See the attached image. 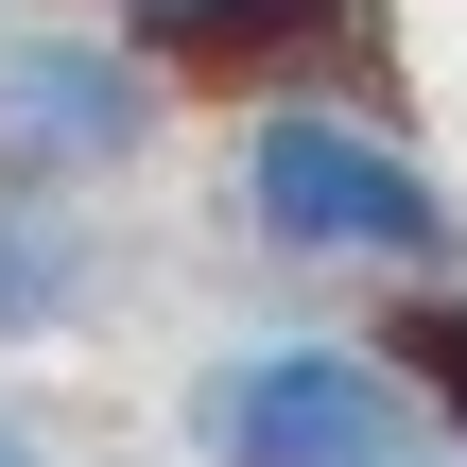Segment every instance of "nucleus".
I'll return each instance as SVG.
<instances>
[{"mask_svg": "<svg viewBox=\"0 0 467 467\" xmlns=\"http://www.w3.org/2000/svg\"><path fill=\"white\" fill-rule=\"evenodd\" d=\"M243 243L295 260V277H451L467 208L433 191V156L329 87H277L243 121Z\"/></svg>", "mask_w": 467, "mask_h": 467, "instance_id": "1", "label": "nucleus"}, {"mask_svg": "<svg viewBox=\"0 0 467 467\" xmlns=\"http://www.w3.org/2000/svg\"><path fill=\"white\" fill-rule=\"evenodd\" d=\"M416 416L433 399H416V364L381 329H243V347L191 364L173 451L191 467H381Z\"/></svg>", "mask_w": 467, "mask_h": 467, "instance_id": "2", "label": "nucleus"}, {"mask_svg": "<svg viewBox=\"0 0 467 467\" xmlns=\"http://www.w3.org/2000/svg\"><path fill=\"white\" fill-rule=\"evenodd\" d=\"M173 121V69L121 17H0V191H104Z\"/></svg>", "mask_w": 467, "mask_h": 467, "instance_id": "3", "label": "nucleus"}, {"mask_svg": "<svg viewBox=\"0 0 467 467\" xmlns=\"http://www.w3.org/2000/svg\"><path fill=\"white\" fill-rule=\"evenodd\" d=\"M121 243L87 225V191H0V347H69L104 312Z\"/></svg>", "mask_w": 467, "mask_h": 467, "instance_id": "4", "label": "nucleus"}, {"mask_svg": "<svg viewBox=\"0 0 467 467\" xmlns=\"http://www.w3.org/2000/svg\"><path fill=\"white\" fill-rule=\"evenodd\" d=\"M121 35H139L173 87H260V69L329 52V35H347V0H121Z\"/></svg>", "mask_w": 467, "mask_h": 467, "instance_id": "5", "label": "nucleus"}, {"mask_svg": "<svg viewBox=\"0 0 467 467\" xmlns=\"http://www.w3.org/2000/svg\"><path fill=\"white\" fill-rule=\"evenodd\" d=\"M381 347L416 364V399H433V433L467 451V295H451V277H399V312H381Z\"/></svg>", "mask_w": 467, "mask_h": 467, "instance_id": "6", "label": "nucleus"}, {"mask_svg": "<svg viewBox=\"0 0 467 467\" xmlns=\"http://www.w3.org/2000/svg\"><path fill=\"white\" fill-rule=\"evenodd\" d=\"M0 467H69V451H52V433H35V416H0Z\"/></svg>", "mask_w": 467, "mask_h": 467, "instance_id": "7", "label": "nucleus"}, {"mask_svg": "<svg viewBox=\"0 0 467 467\" xmlns=\"http://www.w3.org/2000/svg\"><path fill=\"white\" fill-rule=\"evenodd\" d=\"M381 467H467V451H451V433H433V416H416V433H399V451H381Z\"/></svg>", "mask_w": 467, "mask_h": 467, "instance_id": "8", "label": "nucleus"}]
</instances>
